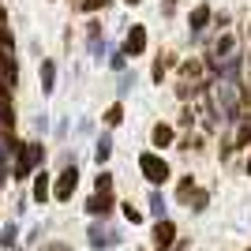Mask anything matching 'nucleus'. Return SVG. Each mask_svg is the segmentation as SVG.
I'll use <instances>...</instances> for the list:
<instances>
[{"mask_svg": "<svg viewBox=\"0 0 251 251\" xmlns=\"http://www.w3.org/2000/svg\"><path fill=\"white\" fill-rule=\"evenodd\" d=\"M38 161H42V147H38V143H23V147H19V157H15V176H19V180L30 176Z\"/></svg>", "mask_w": 251, "mask_h": 251, "instance_id": "1", "label": "nucleus"}, {"mask_svg": "<svg viewBox=\"0 0 251 251\" xmlns=\"http://www.w3.org/2000/svg\"><path fill=\"white\" fill-rule=\"evenodd\" d=\"M139 169H143V176H147L150 184H165L169 180V165L157 154H143L139 157Z\"/></svg>", "mask_w": 251, "mask_h": 251, "instance_id": "2", "label": "nucleus"}, {"mask_svg": "<svg viewBox=\"0 0 251 251\" xmlns=\"http://www.w3.org/2000/svg\"><path fill=\"white\" fill-rule=\"evenodd\" d=\"M75 184H79V173H75V169H64L60 176H56V184H52V195H56V199H72Z\"/></svg>", "mask_w": 251, "mask_h": 251, "instance_id": "3", "label": "nucleus"}, {"mask_svg": "<svg viewBox=\"0 0 251 251\" xmlns=\"http://www.w3.org/2000/svg\"><path fill=\"white\" fill-rule=\"evenodd\" d=\"M154 244H157V251H169L176 244V225H173V221H157L154 225Z\"/></svg>", "mask_w": 251, "mask_h": 251, "instance_id": "4", "label": "nucleus"}, {"mask_svg": "<svg viewBox=\"0 0 251 251\" xmlns=\"http://www.w3.org/2000/svg\"><path fill=\"white\" fill-rule=\"evenodd\" d=\"M143 49H147V26H131L124 42V56H139Z\"/></svg>", "mask_w": 251, "mask_h": 251, "instance_id": "5", "label": "nucleus"}, {"mask_svg": "<svg viewBox=\"0 0 251 251\" xmlns=\"http://www.w3.org/2000/svg\"><path fill=\"white\" fill-rule=\"evenodd\" d=\"M86 210H90L94 218H105V214L113 210V191H94L90 202H86Z\"/></svg>", "mask_w": 251, "mask_h": 251, "instance_id": "6", "label": "nucleus"}, {"mask_svg": "<svg viewBox=\"0 0 251 251\" xmlns=\"http://www.w3.org/2000/svg\"><path fill=\"white\" fill-rule=\"evenodd\" d=\"M0 79L15 83V60H11V49H4V45H0Z\"/></svg>", "mask_w": 251, "mask_h": 251, "instance_id": "7", "label": "nucleus"}, {"mask_svg": "<svg viewBox=\"0 0 251 251\" xmlns=\"http://www.w3.org/2000/svg\"><path fill=\"white\" fill-rule=\"evenodd\" d=\"M90 244H94V248H109V244H116V236L109 229H98L94 225V229H90Z\"/></svg>", "mask_w": 251, "mask_h": 251, "instance_id": "8", "label": "nucleus"}, {"mask_svg": "<svg viewBox=\"0 0 251 251\" xmlns=\"http://www.w3.org/2000/svg\"><path fill=\"white\" fill-rule=\"evenodd\" d=\"M52 86H56V68H52V60H45L42 64V90L52 94Z\"/></svg>", "mask_w": 251, "mask_h": 251, "instance_id": "9", "label": "nucleus"}, {"mask_svg": "<svg viewBox=\"0 0 251 251\" xmlns=\"http://www.w3.org/2000/svg\"><path fill=\"white\" fill-rule=\"evenodd\" d=\"M210 23V4H199V8L191 11V30H202Z\"/></svg>", "mask_w": 251, "mask_h": 251, "instance_id": "10", "label": "nucleus"}, {"mask_svg": "<svg viewBox=\"0 0 251 251\" xmlns=\"http://www.w3.org/2000/svg\"><path fill=\"white\" fill-rule=\"evenodd\" d=\"M45 199H49V176L38 173V180H34V202H45Z\"/></svg>", "mask_w": 251, "mask_h": 251, "instance_id": "11", "label": "nucleus"}, {"mask_svg": "<svg viewBox=\"0 0 251 251\" xmlns=\"http://www.w3.org/2000/svg\"><path fill=\"white\" fill-rule=\"evenodd\" d=\"M169 143H173V127H169V124H157L154 127V147H169Z\"/></svg>", "mask_w": 251, "mask_h": 251, "instance_id": "12", "label": "nucleus"}, {"mask_svg": "<svg viewBox=\"0 0 251 251\" xmlns=\"http://www.w3.org/2000/svg\"><path fill=\"white\" fill-rule=\"evenodd\" d=\"M11 120H15V113H11V101H8V98H0V124H8V127H11Z\"/></svg>", "mask_w": 251, "mask_h": 251, "instance_id": "13", "label": "nucleus"}, {"mask_svg": "<svg viewBox=\"0 0 251 251\" xmlns=\"http://www.w3.org/2000/svg\"><path fill=\"white\" fill-rule=\"evenodd\" d=\"M124 120V105H113L109 113H105V124H120Z\"/></svg>", "mask_w": 251, "mask_h": 251, "instance_id": "14", "label": "nucleus"}, {"mask_svg": "<svg viewBox=\"0 0 251 251\" xmlns=\"http://www.w3.org/2000/svg\"><path fill=\"white\" fill-rule=\"evenodd\" d=\"M248 143H251V120L240 124V131H236V147H248Z\"/></svg>", "mask_w": 251, "mask_h": 251, "instance_id": "15", "label": "nucleus"}, {"mask_svg": "<svg viewBox=\"0 0 251 251\" xmlns=\"http://www.w3.org/2000/svg\"><path fill=\"white\" fill-rule=\"evenodd\" d=\"M0 244H4V248H11V244H15V225H4V232H0Z\"/></svg>", "mask_w": 251, "mask_h": 251, "instance_id": "16", "label": "nucleus"}, {"mask_svg": "<svg viewBox=\"0 0 251 251\" xmlns=\"http://www.w3.org/2000/svg\"><path fill=\"white\" fill-rule=\"evenodd\" d=\"M94 191H113V176H109V173H101V176H98V184H94Z\"/></svg>", "mask_w": 251, "mask_h": 251, "instance_id": "17", "label": "nucleus"}, {"mask_svg": "<svg viewBox=\"0 0 251 251\" xmlns=\"http://www.w3.org/2000/svg\"><path fill=\"white\" fill-rule=\"evenodd\" d=\"M105 157H109V139H101V143H98V161H105Z\"/></svg>", "mask_w": 251, "mask_h": 251, "instance_id": "18", "label": "nucleus"}, {"mask_svg": "<svg viewBox=\"0 0 251 251\" xmlns=\"http://www.w3.org/2000/svg\"><path fill=\"white\" fill-rule=\"evenodd\" d=\"M150 210H154V218H161V210H165V202H161V199L154 195V199H150Z\"/></svg>", "mask_w": 251, "mask_h": 251, "instance_id": "19", "label": "nucleus"}, {"mask_svg": "<svg viewBox=\"0 0 251 251\" xmlns=\"http://www.w3.org/2000/svg\"><path fill=\"white\" fill-rule=\"evenodd\" d=\"M101 4H105V0H86L83 8H86V11H94V8H101Z\"/></svg>", "mask_w": 251, "mask_h": 251, "instance_id": "20", "label": "nucleus"}, {"mask_svg": "<svg viewBox=\"0 0 251 251\" xmlns=\"http://www.w3.org/2000/svg\"><path fill=\"white\" fill-rule=\"evenodd\" d=\"M8 90H11V86L4 83V79H0V98H8Z\"/></svg>", "mask_w": 251, "mask_h": 251, "instance_id": "21", "label": "nucleus"}, {"mask_svg": "<svg viewBox=\"0 0 251 251\" xmlns=\"http://www.w3.org/2000/svg\"><path fill=\"white\" fill-rule=\"evenodd\" d=\"M49 251H68V248H64V244H52V248Z\"/></svg>", "mask_w": 251, "mask_h": 251, "instance_id": "22", "label": "nucleus"}, {"mask_svg": "<svg viewBox=\"0 0 251 251\" xmlns=\"http://www.w3.org/2000/svg\"><path fill=\"white\" fill-rule=\"evenodd\" d=\"M248 176H251V154H248Z\"/></svg>", "mask_w": 251, "mask_h": 251, "instance_id": "23", "label": "nucleus"}, {"mask_svg": "<svg viewBox=\"0 0 251 251\" xmlns=\"http://www.w3.org/2000/svg\"><path fill=\"white\" fill-rule=\"evenodd\" d=\"M127 4H139V0H127Z\"/></svg>", "mask_w": 251, "mask_h": 251, "instance_id": "24", "label": "nucleus"}]
</instances>
